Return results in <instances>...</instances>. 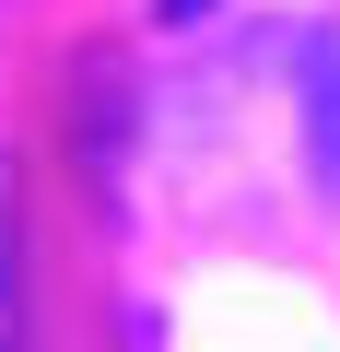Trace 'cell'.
<instances>
[{"label":"cell","instance_id":"6da1fadb","mask_svg":"<svg viewBox=\"0 0 340 352\" xmlns=\"http://www.w3.org/2000/svg\"><path fill=\"white\" fill-rule=\"evenodd\" d=\"M0 352H24V223H12V164H0Z\"/></svg>","mask_w":340,"mask_h":352},{"label":"cell","instance_id":"7a4b0ae2","mask_svg":"<svg viewBox=\"0 0 340 352\" xmlns=\"http://www.w3.org/2000/svg\"><path fill=\"white\" fill-rule=\"evenodd\" d=\"M305 106H317V153H328V176H340V24L305 47Z\"/></svg>","mask_w":340,"mask_h":352}]
</instances>
